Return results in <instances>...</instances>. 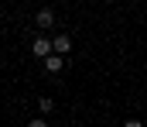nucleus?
Segmentation results:
<instances>
[{"label": "nucleus", "instance_id": "nucleus-1", "mask_svg": "<svg viewBox=\"0 0 147 127\" xmlns=\"http://www.w3.org/2000/svg\"><path fill=\"white\" fill-rule=\"evenodd\" d=\"M31 52H34L38 58L45 62L48 55H55V48H51V38H41V35H38V38H34V45H31Z\"/></svg>", "mask_w": 147, "mask_h": 127}, {"label": "nucleus", "instance_id": "nucleus-2", "mask_svg": "<svg viewBox=\"0 0 147 127\" xmlns=\"http://www.w3.org/2000/svg\"><path fill=\"white\" fill-rule=\"evenodd\" d=\"M51 48H55V55L65 58V55L72 52V38H69V35H55V38H51Z\"/></svg>", "mask_w": 147, "mask_h": 127}, {"label": "nucleus", "instance_id": "nucleus-3", "mask_svg": "<svg viewBox=\"0 0 147 127\" xmlns=\"http://www.w3.org/2000/svg\"><path fill=\"white\" fill-rule=\"evenodd\" d=\"M34 24H38V28H51V24H55V10L41 7V10L34 14Z\"/></svg>", "mask_w": 147, "mask_h": 127}, {"label": "nucleus", "instance_id": "nucleus-4", "mask_svg": "<svg viewBox=\"0 0 147 127\" xmlns=\"http://www.w3.org/2000/svg\"><path fill=\"white\" fill-rule=\"evenodd\" d=\"M62 65H65V58H62V55H48V58H45V72H51V76H55V72H62Z\"/></svg>", "mask_w": 147, "mask_h": 127}, {"label": "nucleus", "instance_id": "nucleus-5", "mask_svg": "<svg viewBox=\"0 0 147 127\" xmlns=\"http://www.w3.org/2000/svg\"><path fill=\"white\" fill-rule=\"evenodd\" d=\"M51 107H55L51 96H41V100H38V113H51Z\"/></svg>", "mask_w": 147, "mask_h": 127}, {"label": "nucleus", "instance_id": "nucleus-6", "mask_svg": "<svg viewBox=\"0 0 147 127\" xmlns=\"http://www.w3.org/2000/svg\"><path fill=\"white\" fill-rule=\"evenodd\" d=\"M28 127H48V124H45L41 117H34V120H31V124H28Z\"/></svg>", "mask_w": 147, "mask_h": 127}, {"label": "nucleus", "instance_id": "nucleus-7", "mask_svg": "<svg viewBox=\"0 0 147 127\" xmlns=\"http://www.w3.org/2000/svg\"><path fill=\"white\" fill-rule=\"evenodd\" d=\"M127 127H144V124H140V120H127Z\"/></svg>", "mask_w": 147, "mask_h": 127}]
</instances>
